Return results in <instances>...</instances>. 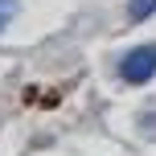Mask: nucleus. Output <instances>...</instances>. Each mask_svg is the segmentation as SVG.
<instances>
[{
	"instance_id": "nucleus-1",
	"label": "nucleus",
	"mask_w": 156,
	"mask_h": 156,
	"mask_svg": "<svg viewBox=\"0 0 156 156\" xmlns=\"http://www.w3.org/2000/svg\"><path fill=\"white\" fill-rule=\"evenodd\" d=\"M119 74L127 78V82H148V78L156 74V45H140V49H132V54L119 62Z\"/></svg>"
},
{
	"instance_id": "nucleus-2",
	"label": "nucleus",
	"mask_w": 156,
	"mask_h": 156,
	"mask_svg": "<svg viewBox=\"0 0 156 156\" xmlns=\"http://www.w3.org/2000/svg\"><path fill=\"white\" fill-rule=\"evenodd\" d=\"M127 12H132V21H148V16L156 12V0H132Z\"/></svg>"
},
{
	"instance_id": "nucleus-3",
	"label": "nucleus",
	"mask_w": 156,
	"mask_h": 156,
	"mask_svg": "<svg viewBox=\"0 0 156 156\" xmlns=\"http://www.w3.org/2000/svg\"><path fill=\"white\" fill-rule=\"evenodd\" d=\"M16 8H21L16 0H0V29H4V25L12 21V16H16Z\"/></svg>"
}]
</instances>
